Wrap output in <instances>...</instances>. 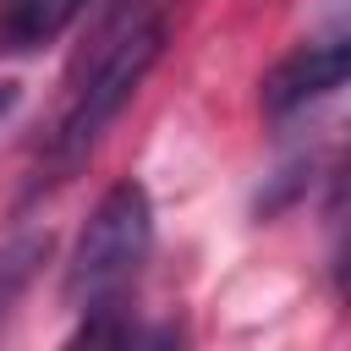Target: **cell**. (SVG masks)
<instances>
[{"label":"cell","instance_id":"obj_1","mask_svg":"<svg viewBox=\"0 0 351 351\" xmlns=\"http://www.w3.org/2000/svg\"><path fill=\"white\" fill-rule=\"evenodd\" d=\"M148 247H154V203L137 181H115L77 236V252L66 263V302L82 313L110 307L143 269Z\"/></svg>","mask_w":351,"mask_h":351},{"label":"cell","instance_id":"obj_2","mask_svg":"<svg viewBox=\"0 0 351 351\" xmlns=\"http://www.w3.org/2000/svg\"><path fill=\"white\" fill-rule=\"evenodd\" d=\"M159 49H165V22H159V16L132 22L126 33H115V38L99 49V60L88 66V77L71 88V99H66V110H60V121H55V137H49V148H44L55 170H71V165L99 143V132L121 115V104H126V99L137 93V82L154 71Z\"/></svg>","mask_w":351,"mask_h":351},{"label":"cell","instance_id":"obj_3","mask_svg":"<svg viewBox=\"0 0 351 351\" xmlns=\"http://www.w3.org/2000/svg\"><path fill=\"white\" fill-rule=\"evenodd\" d=\"M351 71V44L335 33V38H318V44H302L291 49L269 77H263V115L269 121H285L296 110H307L313 99L335 93Z\"/></svg>","mask_w":351,"mask_h":351},{"label":"cell","instance_id":"obj_4","mask_svg":"<svg viewBox=\"0 0 351 351\" xmlns=\"http://www.w3.org/2000/svg\"><path fill=\"white\" fill-rule=\"evenodd\" d=\"M82 11H88V0H0V49H5V55L44 49V44H55Z\"/></svg>","mask_w":351,"mask_h":351},{"label":"cell","instance_id":"obj_5","mask_svg":"<svg viewBox=\"0 0 351 351\" xmlns=\"http://www.w3.org/2000/svg\"><path fill=\"white\" fill-rule=\"evenodd\" d=\"M60 351H176V329H170V324L143 329V324L126 318L121 302H110V307L82 313V329H77Z\"/></svg>","mask_w":351,"mask_h":351},{"label":"cell","instance_id":"obj_6","mask_svg":"<svg viewBox=\"0 0 351 351\" xmlns=\"http://www.w3.org/2000/svg\"><path fill=\"white\" fill-rule=\"evenodd\" d=\"M49 258V236H16L0 247V329L16 307V296L27 291V280L38 274V263Z\"/></svg>","mask_w":351,"mask_h":351},{"label":"cell","instance_id":"obj_7","mask_svg":"<svg viewBox=\"0 0 351 351\" xmlns=\"http://www.w3.org/2000/svg\"><path fill=\"white\" fill-rule=\"evenodd\" d=\"M16 110V82H0V121Z\"/></svg>","mask_w":351,"mask_h":351}]
</instances>
